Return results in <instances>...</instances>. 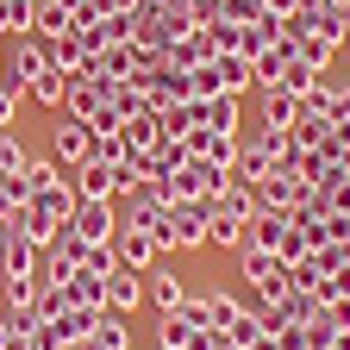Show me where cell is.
Listing matches in <instances>:
<instances>
[{
  "label": "cell",
  "mask_w": 350,
  "mask_h": 350,
  "mask_svg": "<svg viewBox=\"0 0 350 350\" xmlns=\"http://www.w3.org/2000/svg\"><path fill=\"white\" fill-rule=\"evenodd\" d=\"M206 226H213V219H206V200H169V206H163V226H157L150 238H157V250H163V256H182V250L213 244V238H206Z\"/></svg>",
  "instance_id": "cell-1"
},
{
  "label": "cell",
  "mask_w": 350,
  "mask_h": 350,
  "mask_svg": "<svg viewBox=\"0 0 350 350\" xmlns=\"http://www.w3.org/2000/svg\"><path fill=\"white\" fill-rule=\"evenodd\" d=\"M250 213H256V200H250V188H226V194H213L206 200V238L219 244V250H244V238H250Z\"/></svg>",
  "instance_id": "cell-2"
},
{
  "label": "cell",
  "mask_w": 350,
  "mask_h": 350,
  "mask_svg": "<svg viewBox=\"0 0 350 350\" xmlns=\"http://www.w3.org/2000/svg\"><path fill=\"white\" fill-rule=\"evenodd\" d=\"M238 262H244V282H250L256 306H275V300H282V294L294 288L288 262H282L275 250H262V244H244V250H238Z\"/></svg>",
  "instance_id": "cell-3"
},
{
  "label": "cell",
  "mask_w": 350,
  "mask_h": 350,
  "mask_svg": "<svg viewBox=\"0 0 350 350\" xmlns=\"http://www.w3.org/2000/svg\"><path fill=\"white\" fill-rule=\"evenodd\" d=\"M226 188H232V169H226V163H206V157H188V163L163 182L169 200H213V194H226Z\"/></svg>",
  "instance_id": "cell-4"
},
{
  "label": "cell",
  "mask_w": 350,
  "mask_h": 350,
  "mask_svg": "<svg viewBox=\"0 0 350 350\" xmlns=\"http://www.w3.org/2000/svg\"><path fill=\"white\" fill-rule=\"evenodd\" d=\"M51 69V44L44 38H19L7 51V69H0V88H13V94H31V81Z\"/></svg>",
  "instance_id": "cell-5"
},
{
  "label": "cell",
  "mask_w": 350,
  "mask_h": 350,
  "mask_svg": "<svg viewBox=\"0 0 350 350\" xmlns=\"http://www.w3.org/2000/svg\"><path fill=\"white\" fill-rule=\"evenodd\" d=\"M113 206H119V226L157 232V226H163V206H169V194H163L157 182H131V188H125V194H119Z\"/></svg>",
  "instance_id": "cell-6"
},
{
  "label": "cell",
  "mask_w": 350,
  "mask_h": 350,
  "mask_svg": "<svg viewBox=\"0 0 350 350\" xmlns=\"http://www.w3.org/2000/svg\"><path fill=\"white\" fill-rule=\"evenodd\" d=\"M69 182H75V194L81 200H119L131 182L119 175V163H107V157H88L81 169H69Z\"/></svg>",
  "instance_id": "cell-7"
},
{
  "label": "cell",
  "mask_w": 350,
  "mask_h": 350,
  "mask_svg": "<svg viewBox=\"0 0 350 350\" xmlns=\"http://www.w3.org/2000/svg\"><path fill=\"white\" fill-rule=\"evenodd\" d=\"M306 194H313V188H306L294 169H275L269 182H256V188H250L256 213H294V206H306Z\"/></svg>",
  "instance_id": "cell-8"
},
{
  "label": "cell",
  "mask_w": 350,
  "mask_h": 350,
  "mask_svg": "<svg viewBox=\"0 0 350 350\" xmlns=\"http://www.w3.org/2000/svg\"><path fill=\"white\" fill-rule=\"evenodd\" d=\"M69 232H75L81 244H113V238H119V206H113V200H75Z\"/></svg>",
  "instance_id": "cell-9"
},
{
  "label": "cell",
  "mask_w": 350,
  "mask_h": 350,
  "mask_svg": "<svg viewBox=\"0 0 350 350\" xmlns=\"http://www.w3.org/2000/svg\"><path fill=\"white\" fill-rule=\"evenodd\" d=\"M51 150H57V163L63 169H81L88 157H94V125H88V119H57V131H51Z\"/></svg>",
  "instance_id": "cell-10"
},
{
  "label": "cell",
  "mask_w": 350,
  "mask_h": 350,
  "mask_svg": "<svg viewBox=\"0 0 350 350\" xmlns=\"http://www.w3.org/2000/svg\"><path fill=\"white\" fill-rule=\"evenodd\" d=\"M182 144H188V157H206V163H226V169L238 163V131H213V125H194Z\"/></svg>",
  "instance_id": "cell-11"
},
{
  "label": "cell",
  "mask_w": 350,
  "mask_h": 350,
  "mask_svg": "<svg viewBox=\"0 0 350 350\" xmlns=\"http://www.w3.org/2000/svg\"><path fill=\"white\" fill-rule=\"evenodd\" d=\"M138 300H144V275H138V269H125V262H119V269L107 275V313L131 319V313H138Z\"/></svg>",
  "instance_id": "cell-12"
},
{
  "label": "cell",
  "mask_w": 350,
  "mask_h": 350,
  "mask_svg": "<svg viewBox=\"0 0 350 350\" xmlns=\"http://www.w3.org/2000/svg\"><path fill=\"white\" fill-rule=\"evenodd\" d=\"M113 250H119L125 269H138V275H144V269H157V256H163V250H157V238H150V232H138V226H119Z\"/></svg>",
  "instance_id": "cell-13"
},
{
  "label": "cell",
  "mask_w": 350,
  "mask_h": 350,
  "mask_svg": "<svg viewBox=\"0 0 350 350\" xmlns=\"http://www.w3.org/2000/svg\"><path fill=\"white\" fill-rule=\"evenodd\" d=\"M69 31H75V19H69V0H31V38L57 44V38H69Z\"/></svg>",
  "instance_id": "cell-14"
},
{
  "label": "cell",
  "mask_w": 350,
  "mask_h": 350,
  "mask_svg": "<svg viewBox=\"0 0 350 350\" xmlns=\"http://www.w3.org/2000/svg\"><path fill=\"white\" fill-rule=\"evenodd\" d=\"M213 69H219V81H226V94H238V100L256 88V63L244 51H213Z\"/></svg>",
  "instance_id": "cell-15"
},
{
  "label": "cell",
  "mask_w": 350,
  "mask_h": 350,
  "mask_svg": "<svg viewBox=\"0 0 350 350\" xmlns=\"http://www.w3.org/2000/svg\"><path fill=\"white\" fill-rule=\"evenodd\" d=\"M256 113H262V125L288 131L300 119V94H288V88H256Z\"/></svg>",
  "instance_id": "cell-16"
},
{
  "label": "cell",
  "mask_w": 350,
  "mask_h": 350,
  "mask_svg": "<svg viewBox=\"0 0 350 350\" xmlns=\"http://www.w3.org/2000/svg\"><path fill=\"white\" fill-rule=\"evenodd\" d=\"M144 294H150L157 313H175V306L188 300V282L175 275V269H144Z\"/></svg>",
  "instance_id": "cell-17"
},
{
  "label": "cell",
  "mask_w": 350,
  "mask_h": 350,
  "mask_svg": "<svg viewBox=\"0 0 350 350\" xmlns=\"http://www.w3.org/2000/svg\"><path fill=\"white\" fill-rule=\"evenodd\" d=\"M157 119H163V138H188L200 125V100H169V107H157Z\"/></svg>",
  "instance_id": "cell-18"
},
{
  "label": "cell",
  "mask_w": 350,
  "mask_h": 350,
  "mask_svg": "<svg viewBox=\"0 0 350 350\" xmlns=\"http://www.w3.org/2000/svg\"><path fill=\"white\" fill-rule=\"evenodd\" d=\"M63 294H69V306H107V275H88V269H75V275L63 282Z\"/></svg>",
  "instance_id": "cell-19"
},
{
  "label": "cell",
  "mask_w": 350,
  "mask_h": 350,
  "mask_svg": "<svg viewBox=\"0 0 350 350\" xmlns=\"http://www.w3.org/2000/svg\"><path fill=\"white\" fill-rule=\"evenodd\" d=\"M100 107H107V94H100L94 81H69V94H63V113L69 119H94Z\"/></svg>",
  "instance_id": "cell-20"
},
{
  "label": "cell",
  "mask_w": 350,
  "mask_h": 350,
  "mask_svg": "<svg viewBox=\"0 0 350 350\" xmlns=\"http://www.w3.org/2000/svg\"><path fill=\"white\" fill-rule=\"evenodd\" d=\"M200 125H213V131H238V94H213V100H200Z\"/></svg>",
  "instance_id": "cell-21"
},
{
  "label": "cell",
  "mask_w": 350,
  "mask_h": 350,
  "mask_svg": "<svg viewBox=\"0 0 350 350\" xmlns=\"http://www.w3.org/2000/svg\"><path fill=\"white\" fill-rule=\"evenodd\" d=\"M63 94H69V75H63L57 63L31 81V100H38V107H57V113H63Z\"/></svg>",
  "instance_id": "cell-22"
},
{
  "label": "cell",
  "mask_w": 350,
  "mask_h": 350,
  "mask_svg": "<svg viewBox=\"0 0 350 350\" xmlns=\"http://www.w3.org/2000/svg\"><path fill=\"white\" fill-rule=\"evenodd\" d=\"M163 325H157V350H188V338L200 332V325H188L182 313H157Z\"/></svg>",
  "instance_id": "cell-23"
},
{
  "label": "cell",
  "mask_w": 350,
  "mask_h": 350,
  "mask_svg": "<svg viewBox=\"0 0 350 350\" xmlns=\"http://www.w3.org/2000/svg\"><path fill=\"white\" fill-rule=\"evenodd\" d=\"M325 119H313V113H300L294 125H288V138H294V150H325Z\"/></svg>",
  "instance_id": "cell-24"
},
{
  "label": "cell",
  "mask_w": 350,
  "mask_h": 350,
  "mask_svg": "<svg viewBox=\"0 0 350 350\" xmlns=\"http://www.w3.org/2000/svg\"><path fill=\"white\" fill-rule=\"evenodd\" d=\"M319 81H325V69H313V63H300V57H294V63L282 69V81H275V88H288V94H313Z\"/></svg>",
  "instance_id": "cell-25"
},
{
  "label": "cell",
  "mask_w": 350,
  "mask_h": 350,
  "mask_svg": "<svg viewBox=\"0 0 350 350\" xmlns=\"http://www.w3.org/2000/svg\"><path fill=\"white\" fill-rule=\"evenodd\" d=\"M94 344H100V350H131V325H125L119 313H100V325H94Z\"/></svg>",
  "instance_id": "cell-26"
},
{
  "label": "cell",
  "mask_w": 350,
  "mask_h": 350,
  "mask_svg": "<svg viewBox=\"0 0 350 350\" xmlns=\"http://www.w3.org/2000/svg\"><path fill=\"white\" fill-rule=\"evenodd\" d=\"M206 306H213V332H226V325L244 313V300H238V294H226V288H206Z\"/></svg>",
  "instance_id": "cell-27"
},
{
  "label": "cell",
  "mask_w": 350,
  "mask_h": 350,
  "mask_svg": "<svg viewBox=\"0 0 350 350\" xmlns=\"http://www.w3.org/2000/svg\"><path fill=\"white\" fill-rule=\"evenodd\" d=\"M294 51H300V63H313V69H332V57H338V44H325L319 31H306V38L294 44Z\"/></svg>",
  "instance_id": "cell-28"
},
{
  "label": "cell",
  "mask_w": 350,
  "mask_h": 350,
  "mask_svg": "<svg viewBox=\"0 0 350 350\" xmlns=\"http://www.w3.org/2000/svg\"><path fill=\"white\" fill-rule=\"evenodd\" d=\"M38 306V275H7V313H25Z\"/></svg>",
  "instance_id": "cell-29"
},
{
  "label": "cell",
  "mask_w": 350,
  "mask_h": 350,
  "mask_svg": "<svg viewBox=\"0 0 350 350\" xmlns=\"http://www.w3.org/2000/svg\"><path fill=\"white\" fill-rule=\"evenodd\" d=\"M81 269H88V275H113V269H119V250H113V244H88Z\"/></svg>",
  "instance_id": "cell-30"
},
{
  "label": "cell",
  "mask_w": 350,
  "mask_h": 350,
  "mask_svg": "<svg viewBox=\"0 0 350 350\" xmlns=\"http://www.w3.org/2000/svg\"><path fill=\"white\" fill-rule=\"evenodd\" d=\"M31 157H25V144L13 138V131H0V175H19Z\"/></svg>",
  "instance_id": "cell-31"
},
{
  "label": "cell",
  "mask_w": 350,
  "mask_h": 350,
  "mask_svg": "<svg viewBox=\"0 0 350 350\" xmlns=\"http://www.w3.org/2000/svg\"><path fill=\"white\" fill-rule=\"evenodd\" d=\"M194 75V100H213V94H226V81H219V69H213V57L200 63V69H188Z\"/></svg>",
  "instance_id": "cell-32"
},
{
  "label": "cell",
  "mask_w": 350,
  "mask_h": 350,
  "mask_svg": "<svg viewBox=\"0 0 350 350\" xmlns=\"http://www.w3.org/2000/svg\"><path fill=\"white\" fill-rule=\"evenodd\" d=\"M0 200H7V206H25V200H31V188H25V169H19V175H0Z\"/></svg>",
  "instance_id": "cell-33"
},
{
  "label": "cell",
  "mask_w": 350,
  "mask_h": 350,
  "mask_svg": "<svg viewBox=\"0 0 350 350\" xmlns=\"http://www.w3.org/2000/svg\"><path fill=\"white\" fill-rule=\"evenodd\" d=\"M175 313H182L188 325H213V306H206V294H188L182 306H175Z\"/></svg>",
  "instance_id": "cell-34"
},
{
  "label": "cell",
  "mask_w": 350,
  "mask_h": 350,
  "mask_svg": "<svg viewBox=\"0 0 350 350\" xmlns=\"http://www.w3.org/2000/svg\"><path fill=\"white\" fill-rule=\"evenodd\" d=\"M275 344L282 350H313V344H306V325H275Z\"/></svg>",
  "instance_id": "cell-35"
},
{
  "label": "cell",
  "mask_w": 350,
  "mask_h": 350,
  "mask_svg": "<svg viewBox=\"0 0 350 350\" xmlns=\"http://www.w3.org/2000/svg\"><path fill=\"white\" fill-rule=\"evenodd\" d=\"M19 119V94H13V88H0V131H7Z\"/></svg>",
  "instance_id": "cell-36"
},
{
  "label": "cell",
  "mask_w": 350,
  "mask_h": 350,
  "mask_svg": "<svg viewBox=\"0 0 350 350\" xmlns=\"http://www.w3.org/2000/svg\"><path fill=\"white\" fill-rule=\"evenodd\" d=\"M188 350H219V332H213V325H200V332L188 338Z\"/></svg>",
  "instance_id": "cell-37"
},
{
  "label": "cell",
  "mask_w": 350,
  "mask_h": 350,
  "mask_svg": "<svg viewBox=\"0 0 350 350\" xmlns=\"http://www.w3.org/2000/svg\"><path fill=\"white\" fill-rule=\"evenodd\" d=\"M7 350H38V338H31V332H13V344H7Z\"/></svg>",
  "instance_id": "cell-38"
},
{
  "label": "cell",
  "mask_w": 350,
  "mask_h": 350,
  "mask_svg": "<svg viewBox=\"0 0 350 350\" xmlns=\"http://www.w3.org/2000/svg\"><path fill=\"white\" fill-rule=\"evenodd\" d=\"M13 344V313H0V350Z\"/></svg>",
  "instance_id": "cell-39"
},
{
  "label": "cell",
  "mask_w": 350,
  "mask_h": 350,
  "mask_svg": "<svg viewBox=\"0 0 350 350\" xmlns=\"http://www.w3.org/2000/svg\"><path fill=\"white\" fill-rule=\"evenodd\" d=\"M344 113H350V88H344Z\"/></svg>",
  "instance_id": "cell-40"
},
{
  "label": "cell",
  "mask_w": 350,
  "mask_h": 350,
  "mask_svg": "<svg viewBox=\"0 0 350 350\" xmlns=\"http://www.w3.org/2000/svg\"><path fill=\"white\" fill-rule=\"evenodd\" d=\"M0 69H7V51H0Z\"/></svg>",
  "instance_id": "cell-41"
}]
</instances>
